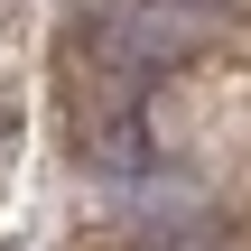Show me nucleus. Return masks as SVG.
Instances as JSON below:
<instances>
[{"instance_id":"nucleus-1","label":"nucleus","mask_w":251,"mask_h":251,"mask_svg":"<svg viewBox=\"0 0 251 251\" xmlns=\"http://www.w3.org/2000/svg\"><path fill=\"white\" fill-rule=\"evenodd\" d=\"M196 37H205V19L177 9V0H112V19H102V47H112L121 65H140V75L196 56Z\"/></svg>"},{"instance_id":"nucleus-2","label":"nucleus","mask_w":251,"mask_h":251,"mask_svg":"<svg viewBox=\"0 0 251 251\" xmlns=\"http://www.w3.org/2000/svg\"><path fill=\"white\" fill-rule=\"evenodd\" d=\"M84 168H93V177H140V168H149V130H140L130 102L84 121Z\"/></svg>"}]
</instances>
